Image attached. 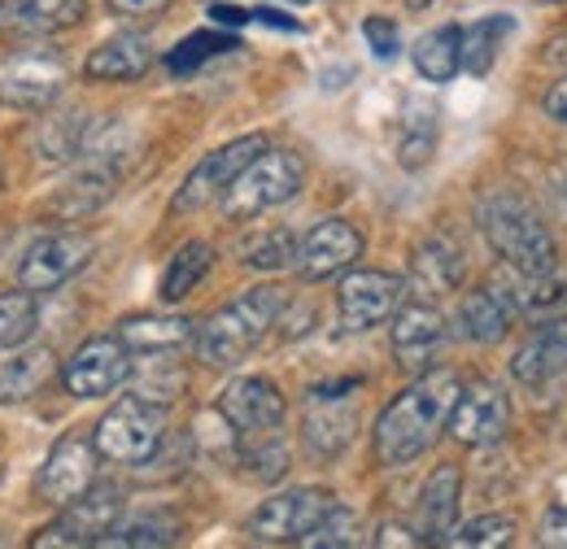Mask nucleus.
I'll return each instance as SVG.
<instances>
[{
  "label": "nucleus",
  "instance_id": "1a4fd4ad",
  "mask_svg": "<svg viewBox=\"0 0 567 549\" xmlns=\"http://www.w3.org/2000/svg\"><path fill=\"white\" fill-rule=\"evenodd\" d=\"M66 83V66L58 53H18L13 62L0 66V105L22 110V114H40L62 96Z\"/></svg>",
  "mask_w": 567,
  "mask_h": 549
},
{
  "label": "nucleus",
  "instance_id": "f3484780",
  "mask_svg": "<svg viewBox=\"0 0 567 549\" xmlns=\"http://www.w3.org/2000/svg\"><path fill=\"white\" fill-rule=\"evenodd\" d=\"M218 414H223L227 427H236V432L280 427L284 393L271 384V380H262V375H245V380L227 384V393L218 397Z\"/></svg>",
  "mask_w": 567,
  "mask_h": 549
},
{
  "label": "nucleus",
  "instance_id": "49530a36",
  "mask_svg": "<svg viewBox=\"0 0 567 549\" xmlns=\"http://www.w3.org/2000/svg\"><path fill=\"white\" fill-rule=\"evenodd\" d=\"M542 4H559V0H542Z\"/></svg>",
  "mask_w": 567,
  "mask_h": 549
},
{
  "label": "nucleus",
  "instance_id": "e433bc0d",
  "mask_svg": "<svg viewBox=\"0 0 567 549\" xmlns=\"http://www.w3.org/2000/svg\"><path fill=\"white\" fill-rule=\"evenodd\" d=\"M511 541H515V519H506V515H481V519H472L445 537V546L458 549H497L511 546Z\"/></svg>",
  "mask_w": 567,
  "mask_h": 549
},
{
  "label": "nucleus",
  "instance_id": "37998d69",
  "mask_svg": "<svg viewBox=\"0 0 567 549\" xmlns=\"http://www.w3.org/2000/svg\"><path fill=\"white\" fill-rule=\"evenodd\" d=\"M171 0H110L114 13H162Z\"/></svg>",
  "mask_w": 567,
  "mask_h": 549
},
{
  "label": "nucleus",
  "instance_id": "8fccbe9b",
  "mask_svg": "<svg viewBox=\"0 0 567 549\" xmlns=\"http://www.w3.org/2000/svg\"><path fill=\"white\" fill-rule=\"evenodd\" d=\"M0 4H4V0H0Z\"/></svg>",
  "mask_w": 567,
  "mask_h": 549
},
{
  "label": "nucleus",
  "instance_id": "2f4dec72",
  "mask_svg": "<svg viewBox=\"0 0 567 549\" xmlns=\"http://www.w3.org/2000/svg\"><path fill=\"white\" fill-rule=\"evenodd\" d=\"M432 153H436V114H432V105H411L406 110V118H402V136H398V162L406 166V170H420L432 162Z\"/></svg>",
  "mask_w": 567,
  "mask_h": 549
},
{
  "label": "nucleus",
  "instance_id": "473e14b6",
  "mask_svg": "<svg viewBox=\"0 0 567 549\" xmlns=\"http://www.w3.org/2000/svg\"><path fill=\"white\" fill-rule=\"evenodd\" d=\"M40 328V305H35V292L18 288V292H4L0 297V349H18L35 336Z\"/></svg>",
  "mask_w": 567,
  "mask_h": 549
},
{
  "label": "nucleus",
  "instance_id": "20e7f679",
  "mask_svg": "<svg viewBox=\"0 0 567 549\" xmlns=\"http://www.w3.org/2000/svg\"><path fill=\"white\" fill-rule=\"evenodd\" d=\"M301 184H306V166H301L297 153H288V148H262V153L231 179V188L223 193V214H227L231 222L258 218V214H267V209L292 201V197L301 193Z\"/></svg>",
  "mask_w": 567,
  "mask_h": 549
},
{
  "label": "nucleus",
  "instance_id": "ddd939ff",
  "mask_svg": "<svg viewBox=\"0 0 567 549\" xmlns=\"http://www.w3.org/2000/svg\"><path fill=\"white\" fill-rule=\"evenodd\" d=\"M402 301V279L389 271H354L346 274L341 292H337V310H341V328L346 332H371L384 319L398 314Z\"/></svg>",
  "mask_w": 567,
  "mask_h": 549
},
{
  "label": "nucleus",
  "instance_id": "aec40b11",
  "mask_svg": "<svg viewBox=\"0 0 567 549\" xmlns=\"http://www.w3.org/2000/svg\"><path fill=\"white\" fill-rule=\"evenodd\" d=\"M515 297L511 288H481V292H467L463 305H458V332L476 344H497L511 332V319H515Z\"/></svg>",
  "mask_w": 567,
  "mask_h": 549
},
{
  "label": "nucleus",
  "instance_id": "4c0bfd02",
  "mask_svg": "<svg viewBox=\"0 0 567 549\" xmlns=\"http://www.w3.org/2000/svg\"><path fill=\"white\" fill-rule=\"evenodd\" d=\"M245 262L258 267V271H284V267H292V262H297V240H292V231L276 227V231L249 240V245H245Z\"/></svg>",
  "mask_w": 567,
  "mask_h": 549
},
{
  "label": "nucleus",
  "instance_id": "4be33fe9",
  "mask_svg": "<svg viewBox=\"0 0 567 549\" xmlns=\"http://www.w3.org/2000/svg\"><path fill=\"white\" fill-rule=\"evenodd\" d=\"M148 66H153L148 40L127 31V35L105 40L101 49H92V58L83 62V74H87V79H101V83H132V79H141Z\"/></svg>",
  "mask_w": 567,
  "mask_h": 549
},
{
  "label": "nucleus",
  "instance_id": "09e8293b",
  "mask_svg": "<svg viewBox=\"0 0 567 549\" xmlns=\"http://www.w3.org/2000/svg\"><path fill=\"white\" fill-rule=\"evenodd\" d=\"M0 184H4V166H0Z\"/></svg>",
  "mask_w": 567,
  "mask_h": 549
},
{
  "label": "nucleus",
  "instance_id": "5701e85b",
  "mask_svg": "<svg viewBox=\"0 0 567 549\" xmlns=\"http://www.w3.org/2000/svg\"><path fill=\"white\" fill-rule=\"evenodd\" d=\"M58 371V358L49 349H9L0 358V406L4 402H27L35 397Z\"/></svg>",
  "mask_w": 567,
  "mask_h": 549
},
{
  "label": "nucleus",
  "instance_id": "79ce46f5",
  "mask_svg": "<svg viewBox=\"0 0 567 549\" xmlns=\"http://www.w3.org/2000/svg\"><path fill=\"white\" fill-rule=\"evenodd\" d=\"M542 110L555 118V123H564L567 127V79H559L550 92H546V101H542Z\"/></svg>",
  "mask_w": 567,
  "mask_h": 549
},
{
  "label": "nucleus",
  "instance_id": "7ed1b4c3",
  "mask_svg": "<svg viewBox=\"0 0 567 549\" xmlns=\"http://www.w3.org/2000/svg\"><path fill=\"white\" fill-rule=\"evenodd\" d=\"M481 227L506 267H515L519 274L555 271V236L524 197H489L481 206Z\"/></svg>",
  "mask_w": 567,
  "mask_h": 549
},
{
  "label": "nucleus",
  "instance_id": "de8ad7c7",
  "mask_svg": "<svg viewBox=\"0 0 567 549\" xmlns=\"http://www.w3.org/2000/svg\"><path fill=\"white\" fill-rule=\"evenodd\" d=\"M292 4H310V0H292Z\"/></svg>",
  "mask_w": 567,
  "mask_h": 549
},
{
  "label": "nucleus",
  "instance_id": "a211bd4d",
  "mask_svg": "<svg viewBox=\"0 0 567 549\" xmlns=\"http://www.w3.org/2000/svg\"><path fill=\"white\" fill-rule=\"evenodd\" d=\"M445 344V319L432 310V301H415L406 310H398L393 319V358L406 371H427L432 358Z\"/></svg>",
  "mask_w": 567,
  "mask_h": 549
},
{
  "label": "nucleus",
  "instance_id": "58836bf2",
  "mask_svg": "<svg viewBox=\"0 0 567 549\" xmlns=\"http://www.w3.org/2000/svg\"><path fill=\"white\" fill-rule=\"evenodd\" d=\"M227 49H231L227 35H193V40H184V44L166 58V66L175 70V74H184V70H197L202 62H210V58L227 53Z\"/></svg>",
  "mask_w": 567,
  "mask_h": 549
},
{
  "label": "nucleus",
  "instance_id": "393cba45",
  "mask_svg": "<svg viewBox=\"0 0 567 549\" xmlns=\"http://www.w3.org/2000/svg\"><path fill=\"white\" fill-rule=\"evenodd\" d=\"M87 0H13L9 35H58L83 22Z\"/></svg>",
  "mask_w": 567,
  "mask_h": 549
},
{
  "label": "nucleus",
  "instance_id": "c03bdc74",
  "mask_svg": "<svg viewBox=\"0 0 567 549\" xmlns=\"http://www.w3.org/2000/svg\"><path fill=\"white\" fill-rule=\"evenodd\" d=\"M420 541H424V537H411L406 528H393V524L380 528V537H375V546H420Z\"/></svg>",
  "mask_w": 567,
  "mask_h": 549
},
{
  "label": "nucleus",
  "instance_id": "7c9ffc66",
  "mask_svg": "<svg viewBox=\"0 0 567 549\" xmlns=\"http://www.w3.org/2000/svg\"><path fill=\"white\" fill-rule=\"evenodd\" d=\"M214 262V249L210 245H202V240H193V245H184L175 258H171V267L162 274V301L166 305H175V301H184L202 279L210 271Z\"/></svg>",
  "mask_w": 567,
  "mask_h": 549
},
{
  "label": "nucleus",
  "instance_id": "6e6552de",
  "mask_svg": "<svg viewBox=\"0 0 567 549\" xmlns=\"http://www.w3.org/2000/svg\"><path fill=\"white\" fill-rule=\"evenodd\" d=\"M267 148V139L262 136H240L231 139V144H223V148H214L206 153L193 170H188V179L179 184V193H175V214H188V209H202L210 206L214 197H223L227 188H231V179L258 157Z\"/></svg>",
  "mask_w": 567,
  "mask_h": 549
},
{
  "label": "nucleus",
  "instance_id": "b1692460",
  "mask_svg": "<svg viewBox=\"0 0 567 549\" xmlns=\"http://www.w3.org/2000/svg\"><path fill=\"white\" fill-rule=\"evenodd\" d=\"M458 488L463 476L458 467H436L432 480L420 493V537L424 541H445L454 532V515H458Z\"/></svg>",
  "mask_w": 567,
  "mask_h": 549
},
{
  "label": "nucleus",
  "instance_id": "f8f14e48",
  "mask_svg": "<svg viewBox=\"0 0 567 549\" xmlns=\"http://www.w3.org/2000/svg\"><path fill=\"white\" fill-rule=\"evenodd\" d=\"M132 375V358H127V344L118 336H96V341H83L71 353L62 380L71 389V397H105L114 393L123 380Z\"/></svg>",
  "mask_w": 567,
  "mask_h": 549
},
{
  "label": "nucleus",
  "instance_id": "dca6fc26",
  "mask_svg": "<svg viewBox=\"0 0 567 549\" xmlns=\"http://www.w3.org/2000/svg\"><path fill=\"white\" fill-rule=\"evenodd\" d=\"M358 389L354 380L350 384H341V389H315L310 393V411H306V445L319 454V458H337L350 441H354V427H358V406L350 397H341V393H350Z\"/></svg>",
  "mask_w": 567,
  "mask_h": 549
},
{
  "label": "nucleus",
  "instance_id": "bb28decb",
  "mask_svg": "<svg viewBox=\"0 0 567 549\" xmlns=\"http://www.w3.org/2000/svg\"><path fill=\"white\" fill-rule=\"evenodd\" d=\"M411 58H415V70L427 83H450L463 66V27L450 22V27H436V31L420 35Z\"/></svg>",
  "mask_w": 567,
  "mask_h": 549
},
{
  "label": "nucleus",
  "instance_id": "c85d7f7f",
  "mask_svg": "<svg viewBox=\"0 0 567 549\" xmlns=\"http://www.w3.org/2000/svg\"><path fill=\"white\" fill-rule=\"evenodd\" d=\"M511 297H515V310L533 314V319H555L559 310H567V274L559 271H537L524 274L519 288L511 283Z\"/></svg>",
  "mask_w": 567,
  "mask_h": 549
},
{
  "label": "nucleus",
  "instance_id": "f03ea898",
  "mask_svg": "<svg viewBox=\"0 0 567 549\" xmlns=\"http://www.w3.org/2000/svg\"><path fill=\"white\" fill-rule=\"evenodd\" d=\"M284 310V292L280 288H249L245 297H236L231 305H223L218 314H210L197 332V358L214 366V371H227L236 362H245L258 341L276 328Z\"/></svg>",
  "mask_w": 567,
  "mask_h": 549
},
{
  "label": "nucleus",
  "instance_id": "f257e3e1",
  "mask_svg": "<svg viewBox=\"0 0 567 549\" xmlns=\"http://www.w3.org/2000/svg\"><path fill=\"white\" fill-rule=\"evenodd\" d=\"M454 402H458V380L450 371H427L406 393H398L389 411L375 418L380 467H406L420 454H427L432 441L445 432Z\"/></svg>",
  "mask_w": 567,
  "mask_h": 549
},
{
  "label": "nucleus",
  "instance_id": "2eb2a0df",
  "mask_svg": "<svg viewBox=\"0 0 567 549\" xmlns=\"http://www.w3.org/2000/svg\"><path fill=\"white\" fill-rule=\"evenodd\" d=\"M358 253H362V236L346 218H323L297 245V271L306 279H332V274L350 271Z\"/></svg>",
  "mask_w": 567,
  "mask_h": 549
},
{
  "label": "nucleus",
  "instance_id": "9d476101",
  "mask_svg": "<svg viewBox=\"0 0 567 549\" xmlns=\"http://www.w3.org/2000/svg\"><path fill=\"white\" fill-rule=\"evenodd\" d=\"M450 436L467 449H489L497 445L506 432H511V402L506 393L489 384V380H476L467 389H458V402L450 411Z\"/></svg>",
  "mask_w": 567,
  "mask_h": 549
},
{
  "label": "nucleus",
  "instance_id": "ea45409f",
  "mask_svg": "<svg viewBox=\"0 0 567 549\" xmlns=\"http://www.w3.org/2000/svg\"><path fill=\"white\" fill-rule=\"evenodd\" d=\"M362 35H367V44H371L375 58H398V49H402V31H398L393 18H367L362 22Z\"/></svg>",
  "mask_w": 567,
  "mask_h": 549
},
{
  "label": "nucleus",
  "instance_id": "423d86ee",
  "mask_svg": "<svg viewBox=\"0 0 567 549\" xmlns=\"http://www.w3.org/2000/svg\"><path fill=\"white\" fill-rule=\"evenodd\" d=\"M123 519V488L118 484H92L83 497H74L58 524H49L31 549H79L101 546V537Z\"/></svg>",
  "mask_w": 567,
  "mask_h": 549
},
{
  "label": "nucleus",
  "instance_id": "a18cd8bd",
  "mask_svg": "<svg viewBox=\"0 0 567 549\" xmlns=\"http://www.w3.org/2000/svg\"><path fill=\"white\" fill-rule=\"evenodd\" d=\"M406 4H411V9H427V4H432V0H406Z\"/></svg>",
  "mask_w": 567,
  "mask_h": 549
},
{
  "label": "nucleus",
  "instance_id": "c756f323",
  "mask_svg": "<svg viewBox=\"0 0 567 549\" xmlns=\"http://www.w3.org/2000/svg\"><path fill=\"white\" fill-rule=\"evenodd\" d=\"M179 541V519L175 515H136V519H118L101 546H132V549H148V546H175Z\"/></svg>",
  "mask_w": 567,
  "mask_h": 549
},
{
  "label": "nucleus",
  "instance_id": "f704fd0d",
  "mask_svg": "<svg viewBox=\"0 0 567 549\" xmlns=\"http://www.w3.org/2000/svg\"><path fill=\"white\" fill-rule=\"evenodd\" d=\"M301 546L306 549H350V546H362V519H358L354 510H346V506H332L306 537H301Z\"/></svg>",
  "mask_w": 567,
  "mask_h": 549
},
{
  "label": "nucleus",
  "instance_id": "a19ab883",
  "mask_svg": "<svg viewBox=\"0 0 567 549\" xmlns=\"http://www.w3.org/2000/svg\"><path fill=\"white\" fill-rule=\"evenodd\" d=\"M542 541L546 546H567V506H550L542 519Z\"/></svg>",
  "mask_w": 567,
  "mask_h": 549
},
{
  "label": "nucleus",
  "instance_id": "0eeeda50",
  "mask_svg": "<svg viewBox=\"0 0 567 549\" xmlns=\"http://www.w3.org/2000/svg\"><path fill=\"white\" fill-rule=\"evenodd\" d=\"M337 506V497L328 488H292L271 501L258 506V515L249 519L254 541L262 546H301V537Z\"/></svg>",
  "mask_w": 567,
  "mask_h": 549
},
{
  "label": "nucleus",
  "instance_id": "6ab92c4d",
  "mask_svg": "<svg viewBox=\"0 0 567 549\" xmlns=\"http://www.w3.org/2000/svg\"><path fill=\"white\" fill-rule=\"evenodd\" d=\"M559 371H567V319H550V323H542L528 341L515 349L511 375L519 384H528V389H542Z\"/></svg>",
  "mask_w": 567,
  "mask_h": 549
},
{
  "label": "nucleus",
  "instance_id": "9b49d317",
  "mask_svg": "<svg viewBox=\"0 0 567 549\" xmlns=\"http://www.w3.org/2000/svg\"><path fill=\"white\" fill-rule=\"evenodd\" d=\"M96 458L101 449L92 436H62L35 476V493L53 506H71L74 497H83L96 484Z\"/></svg>",
  "mask_w": 567,
  "mask_h": 549
},
{
  "label": "nucleus",
  "instance_id": "4468645a",
  "mask_svg": "<svg viewBox=\"0 0 567 549\" xmlns=\"http://www.w3.org/2000/svg\"><path fill=\"white\" fill-rule=\"evenodd\" d=\"M92 258V240L87 236H74V231H62V236H44L27 249L22 267H18V288L27 292H53L62 288L71 274H79Z\"/></svg>",
  "mask_w": 567,
  "mask_h": 549
},
{
  "label": "nucleus",
  "instance_id": "412c9836",
  "mask_svg": "<svg viewBox=\"0 0 567 549\" xmlns=\"http://www.w3.org/2000/svg\"><path fill=\"white\" fill-rule=\"evenodd\" d=\"M463 253H458V245H450V240H427L415 249V258H411V288L424 297V301H436V297H445V292H454L458 283H463Z\"/></svg>",
  "mask_w": 567,
  "mask_h": 549
},
{
  "label": "nucleus",
  "instance_id": "c9c22d12",
  "mask_svg": "<svg viewBox=\"0 0 567 549\" xmlns=\"http://www.w3.org/2000/svg\"><path fill=\"white\" fill-rule=\"evenodd\" d=\"M87 132H92L87 114H66V118H49V123L40 127V157L66 162V157H74V153H83V144H87Z\"/></svg>",
  "mask_w": 567,
  "mask_h": 549
},
{
  "label": "nucleus",
  "instance_id": "39448f33",
  "mask_svg": "<svg viewBox=\"0 0 567 549\" xmlns=\"http://www.w3.org/2000/svg\"><path fill=\"white\" fill-rule=\"evenodd\" d=\"M166 436V406L148 397H123L101 414L92 441L114 463H148Z\"/></svg>",
  "mask_w": 567,
  "mask_h": 549
},
{
  "label": "nucleus",
  "instance_id": "cd10ccee",
  "mask_svg": "<svg viewBox=\"0 0 567 549\" xmlns=\"http://www.w3.org/2000/svg\"><path fill=\"white\" fill-rule=\"evenodd\" d=\"M506 35H515V18H506V13H494V18H481V22L463 27V66H467V74H476V79L489 74Z\"/></svg>",
  "mask_w": 567,
  "mask_h": 549
},
{
  "label": "nucleus",
  "instance_id": "72a5a7b5",
  "mask_svg": "<svg viewBox=\"0 0 567 549\" xmlns=\"http://www.w3.org/2000/svg\"><path fill=\"white\" fill-rule=\"evenodd\" d=\"M245 436H254L245 449H240V463L249 467V476L262 484L280 480L284 472H288V449H284V441L276 436V427H262V432H245Z\"/></svg>",
  "mask_w": 567,
  "mask_h": 549
},
{
  "label": "nucleus",
  "instance_id": "a878e982",
  "mask_svg": "<svg viewBox=\"0 0 567 549\" xmlns=\"http://www.w3.org/2000/svg\"><path fill=\"white\" fill-rule=\"evenodd\" d=\"M118 341L127 349H141V353H166V349L193 341V323L179 314H136V319L118 323Z\"/></svg>",
  "mask_w": 567,
  "mask_h": 549
}]
</instances>
